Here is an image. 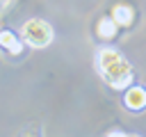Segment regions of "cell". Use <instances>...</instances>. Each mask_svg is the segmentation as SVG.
<instances>
[{
  "instance_id": "obj_1",
  "label": "cell",
  "mask_w": 146,
  "mask_h": 137,
  "mask_svg": "<svg viewBox=\"0 0 146 137\" xmlns=\"http://www.w3.org/2000/svg\"><path fill=\"white\" fill-rule=\"evenodd\" d=\"M96 68L100 73V78L114 87V89H123L130 84L132 80V71H130V64L119 55V50L114 48H100L98 55H96Z\"/></svg>"
},
{
  "instance_id": "obj_2",
  "label": "cell",
  "mask_w": 146,
  "mask_h": 137,
  "mask_svg": "<svg viewBox=\"0 0 146 137\" xmlns=\"http://www.w3.org/2000/svg\"><path fill=\"white\" fill-rule=\"evenodd\" d=\"M21 34H23L25 43L32 46V48H46L52 41V27H50V23H46L41 18L25 21L23 27H21Z\"/></svg>"
},
{
  "instance_id": "obj_3",
  "label": "cell",
  "mask_w": 146,
  "mask_h": 137,
  "mask_svg": "<svg viewBox=\"0 0 146 137\" xmlns=\"http://www.w3.org/2000/svg\"><path fill=\"white\" fill-rule=\"evenodd\" d=\"M125 105H128L130 110H141V107H146V89H141V87L128 89V94H125Z\"/></svg>"
},
{
  "instance_id": "obj_4",
  "label": "cell",
  "mask_w": 146,
  "mask_h": 137,
  "mask_svg": "<svg viewBox=\"0 0 146 137\" xmlns=\"http://www.w3.org/2000/svg\"><path fill=\"white\" fill-rule=\"evenodd\" d=\"M112 18L116 21V25H123V27H128L130 23H132V9L128 7V5H114V9H112Z\"/></svg>"
},
{
  "instance_id": "obj_5",
  "label": "cell",
  "mask_w": 146,
  "mask_h": 137,
  "mask_svg": "<svg viewBox=\"0 0 146 137\" xmlns=\"http://www.w3.org/2000/svg\"><path fill=\"white\" fill-rule=\"evenodd\" d=\"M98 34L103 37V39H112L114 34H116V21L112 18V16H105V18H100L98 21Z\"/></svg>"
},
{
  "instance_id": "obj_6",
  "label": "cell",
  "mask_w": 146,
  "mask_h": 137,
  "mask_svg": "<svg viewBox=\"0 0 146 137\" xmlns=\"http://www.w3.org/2000/svg\"><path fill=\"white\" fill-rule=\"evenodd\" d=\"M0 46H5L9 53H14V55H18L21 50H23V46H21V41L14 37V32H0Z\"/></svg>"
},
{
  "instance_id": "obj_7",
  "label": "cell",
  "mask_w": 146,
  "mask_h": 137,
  "mask_svg": "<svg viewBox=\"0 0 146 137\" xmlns=\"http://www.w3.org/2000/svg\"><path fill=\"white\" fill-rule=\"evenodd\" d=\"M11 2H14V0H0V14H5V11L11 7Z\"/></svg>"
}]
</instances>
